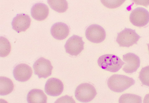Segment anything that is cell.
Listing matches in <instances>:
<instances>
[{"label": "cell", "instance_id": "6da1fadb", "mask_svg": "<svg viewBox=\"0 0 149 103\" xmlns=\"http://www.w3.org/2000/svg\"><path fill=\"white\" fill-rule=\"evenodd\" d=\"M132 78L122 75L114 74L108 79L107 84L110 89L114 92L121 93L134 85Z\"/></svg>", "mask_w": 149, "mask_h": 103}, {"label": "cell", "instance_id": "7a4b0ae2", "mask_svg": "<svg viewBox=\"0 0 149 103\" xmlns=\"http://www.w3.org/2000/svg\"><path fill=\"white\" fill-rule=\"evenodd\" d=\"M97 63L102 69L114 73L118 71L125 62L117 56L107 54L102 55L97 60Z\"/></svg>", "mask_w": 149, "mask_h": 103}, {"label": "cell", "instance_id": "3957f363", "mask_svg": "<svg viewBox=\"0 0 149 103\" xmlns=\"http://www.w3.org/2000/svg\"><path fill=\"white\" fill-rule=\"evenodd\" d=\"M97 94L95 87L88 83L80 84L75 91L76 99L82 102H89L94 99Z\"/></svg>", "mask_w": 149, "mask_h": 103}, {"label": "cell", "instance_id": "277c9868", "mask_svg": "<svg viewBox=\"0 0 149 103\" xmlns=\"http://www.w3.org/2000/svg\"><path fill=\"white\" fill-rule=\"evenodd\" d=\"M141 37L135 30L125 28L118 34L116 41L120 46L129 47L136 44Z\"/></svg>", "mask_w": 149, "mask_h": 103}, {"label": "cell", "instance_id": "5b68a950", "mask_svg": "<svg viewBox=\"0 0 149 103\" xmlns=\"http://www.w3.org/2000/svg\"><path fill=\"white\" fill-rule=\"evenodd\" d=\"M33 68L35 74L39 78H46L51 76L53 69L50 61L42 57L36 61Z\"/></svg>", "mask_w": 149, "mask_h": 103}, {"label": "cell", "instance_id": "8992f818", "mask_svg": "<svg viewBox=\"0 0 149 103\" xmlns=\"http://www.w3.org/2000/svg\"><path fill=\"white\" fill-rule=\"evenodd\" d=\"M84 43L82 37L73 35L67 40L64 47L67 53L72 56H77L83 50Z\"/></svg>", "mask_w": 149, "mask_h": 103}, {"label": "cell", "instance_id": "52a82bcc", "mask_svg": "<svg viewBox=\"0 0 149 103\" xmlns=\"http://www.w3.org/2000/svg\"><path fill=\"white\" fill-rule=\"evenodd\" d=\"M130 20L135 26L138 27L145 26L149 22V12L145 8H137L135 9L130 14Z\"/></svg>", "mask_w": 149, "mask_h": 103}, {"label": "cell", "instance_id": "ba28073f", "mask_svg": "<svg viewBox=\"0 0 149 103\" xmlns=\"http://www.w3.org/2000/svg\"><path fill=\"white\" fill-rule=\"evenodd\" d=\"M87 39L95 43H102L106 38V32L103 27L96 25H92L88 26L86 31Z\"/></svg>", "mask_w": 149, "mask_h": 103}, {"label": "cell", "instance_id": "9c48e42d", "mask_svg": "<svg viewBox=\"0 0 149 103\" xmlns=\"http://www.w3.org/2000/svg\"><path fill=\"white\" fill-rule=\"evenodd\" d=\"M123 59L125 62L123 70L126 73H132L136 72L140 65V59L138 56L133 53H129L123 55Z\"/></svg>", "mask_w": 149, "mask_h": 103}, {"label": "cell", "instance_id": "30bf717a", "mask_svg": "<svg viewBox=\"0 0 149 103\" xmlns=\"http://www.w3.org/2000/svg\"><path fill=\"white\" fill-rule=\"evenodd\" d=\"M31 22L30 16L24 13L18 14L12 22V29L18 33L25 32L29 28Z\"/></svg>", "mask_w": 149, "mask_h": 103}, {"label": "cell", "instance_id": "8fae6325", "mask_svg": "<svg viewBox=\"0 0 149 103\" xmlns=\"http://www.w3.org/2000/svg\"><path fill=\"white\" fill-rule=\"evenodd\" d=\"M64 86L59 79L51 78L46 83L45 90L47 94L51 96L56 97L61 94L63 91Z\"/></svg>", "mask_w": 149, "mask_h": 103}, {"label": "cell", "instance_id": "7c38bea8", "mask_svg": "<svg viewBox=\"0 0 149 103\" xmlns=\"http://www.w3.org/2000/svg\"><path fill=\"white\" fill-rule=\"evenodd\" d=\"M14 78L17 81L24 82L29 80L32 74L31 68L25 64H19L14 68L13 72Z\"/></svg>", "mask_w": 149, "mask_h": 103}, {"label": "cell", "instance_id": "4fadbf2b", "mask_svg": "<svg viewBox=\"0 0 149 103\" xmlns=\"http://www.w3.org/2000/svg\"><path fill=\"white\" fill-rule=\"evenodd\" d=\"M70 30L69 27L62 22L55 23L51 27L50 32L54 38L59 40L66 38L68 36Z\"/></svg>", "mask_w": 149, "mask_h": 103}, {"label": "cell", "instance_id": "5bb4252c", "mask_svg": "<svg viewBox=\"0 0 149 103\" xmlns=\"http://www.w3.org/2000/svg\"><path fill=\"white\" fill-rule=\"evenodd\" d=\"M49 8L46 4L38 3H36L31 9L32 17L34 19L41 21L47 17L49 14Z\"/></svg>", "mask_w": 149, "mask_h": 103}, {"label": "cell", "instance_id": "9a60e30c", "mask_svg": "<svg viewBox=\"0 0 149 103\" xmlns=\"http://www.w3.org/2000/svg\"><path fill=\"white\" fill-rule=\"evenodd\" d=\"M47 97L43 91L37 89H33L28 93L27 101L30 103H46Z\"/></svg>", "mask_w": 149, "mask_h": 103}, {"label": "cell", "instance_id": "2e32d148", "mask_svg": "<svg viewBox=\"0 0 149 103\" xmlns=\"http://www.w3.org/2000/svg\"><path fill=\"white\" fill-rule=\"evenodd\" d=\"M0 95L1 96L6 95L11 93L14 89V84L10 79L6 77H1Z\"/></svg>", "mask_w": 149, "mask_h": 103}, {"label": "cell", "instance_id": "e0dca14e", "mask_svg": "<svg viewBox=\"0 0 149 103\" xmlns=\"http://www.w3.org/2000/svg\"><path fill=\"white\" fill-rule=\"evenodd\" d=\"M51 8L58 13H63L68 8V4L66 1H48Z\"/></svg>", "mask_w": 149, "mask_h": 103}, {"label": "cell", "instance_id": "ac0fdd59", "mask_svg": "<svg viewBox=\"0 0 149 103\" xmlns=\"http://www.w3.org/2000/svg\"><path fill=\"white\" fill-rule=\"evenodd\" d=\"M119 102L141 103L142 102V98L137 95L126 93L120 97Z\"/></svg>", "mask_w": 149, "mask_h": 103}, {"label": "cell", "instance_id": "d6986e66", "mask_svg": "<svg viewBox=\"0 0 149 103\" xmlns=\"http://www.w3.org/2000/svg\"><path fill=\"white\" fill-rule=\"evenodd\" d=\"M1 57H6L10 53L11 45L10 42L5 37L1 36Z\"/></svg>", "mask_w": 149, "mask_h": 103}, {"label": "cell", "instance_id": "ffe728a7", "mask_svg": "<svg viewBox=\"0 0 149 103\" xmlns=\"http://www.w3.org/2000/svg\"><path fill=\"white\" fill-rule=\"evenodd\" d=\"M139 78L143 85L149 87V65L141 69L139 73Z\"/></svg>", "mask_w": 149, "mask_h": 103}, {"label": "cell", "instance_id": "44dd1931", "mask_svg": "<svg viewBox=\"0 0 149 103\" xmlns=\"http://www.w3.org/2000/svg\"><path fill=\"white\" fill-rule=\"evenodd\" d=\"M102 3L107 8H114L120 6L125 1H101Z\"/></svg>", "mask_w": 149, "mask_h": 103}, {"label": "cell", "instance_id": "7402d4cb", "mask_svg": "<svg viewBox=\"0 0 149 103\" xmlns=\"http://www.w3.org/2000/svg\"><path fill=\"white\" fill-rule=\"evenodd\" d=\"M55 102L75 103V102H74L72 97L66 95L59 98V99L57 100Z\"/></svg>", "mask_w": 149, "mask_h": 103}, {"label": "cell", "instance_id": "603a6c76", "mask_svg": "<svg viewBox=\"0 0 149 103\" xmlns=\"http://www.w3.org/2000/svg\"><path fill=\"white\" fill-rule=\"evenodd\" d=\"M143 103H149V93L146 95L144 97Z\"/></svg>", "mask_w": 149, "mask_h": 103}, {"label": "cell", "instance_id": "cb8c5ba5", "mask_svg": "<svg viewBox=\"0 0 149 103\" xmlns=\"http://www.w3.org/2000/svg\"><path fill=\"white\" fill-rule=\"evenodd\" d=\"M148 50L149 52V44H148Z\"/></svg>", "mask_w": 149, "mask_h": 103}]
</instances>
